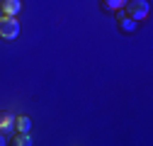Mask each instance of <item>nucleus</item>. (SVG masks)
Listing matches in <instances>:
<instances>
[{
    "instance_id": "f257e3e1",
    "label": "nucleus",
    "mask_w": 153,
    "mask_h": 146,
    "mask_svg": "<svg viewBox=\"0 0 153 146\" xmlns=\"http://www.w3.org/2000/svg\"><path fill=\"white\" fill-rule=\"evenodd\" d=\"M126 10V15L129 17H134L136 22H141L143 17L148 15V10H151V5H148V0H126V5H124Z\"/></svg>"
},
{
    "instance_id": "f03ea898",
    "label": "nucleus",
    "mask_w": 153,
    "mask_h": 146,
    "mask_svg": "<svg viewBox=\"0 0 153 146\" xmlns=\"http://www.w3.org/2000/svg\"><path fill=\"white\" fill-rule=\"evenodd\" d=\"M17 34H20V22L12 15H3L0 17V36L3 39H15Z\"/></svg>"
},
{
    "instance_id": "7ed1b4c3",
    "label": "nucleus",
    "mask_w": 153,
    "mask_h": 146,
    "mask_svg": "<svg viewBox=\"0 0 153 146\" xmlns=\"http://www.w3.org/2000/svg\"><path fill=\"white\" fill-rule=\"evenodd\" d=\"M117 25H119V29L122 32H134V29H136L139 27V22L136 20H134V17H129L126 12H122V10H117Z\"/></svg>"
},
{
    "instance_id": "20e7f679",
    "label": "nucleus",
    "mask_w": 153,
    "mask_h": 146,
    "mask_svg": "<svg viewBox=\"0 0 153 146\" xmlns=\"http://www.w3.org/2000/svg\"><path fill=\"white\" fill-rule=\"evenodd\" d=\"M0 10H3V15H12V17H15L17 12L22 10V3H20V0H3Z\"/></svg>"
},
{
    "instance_id": "39448f33",
    "label": "nucleus",
    "mask_w": 153,
    "mask_h": 146,
    "mask_svg": "<svg viewBox=\"0 0 153 146\" xmlns=\"http://www.w3.org/2000/svg\"><path fill=\"white\" fill-rule=\"evenodd\" d=\"M12 127H15V117H12V112L3 110V112H0V132H7V129H12Z\"/></svg>"
},
{
    "instance_id": "423d86ee",
    "label": "nucleus",
    "mask_w": 153,
    "mask_h": 146,
    "mask_svg": "<svg viewBox=\"0 0 153 146\" xmlns=\"http://www.w3.org/2000/svg\"><path fill=\"white\" fill-rule=\"evenodd\" d=\"M102 5H105L107 10H114V12H117V10H122V7L126 5V0H102Z\"/></svg>"
},
{
    "instance_id": "0eeeda50",
    "label": "nucleus",
    "mask_w": 153,
    "mask_h": 146,
    "mask_svg": "<svg viewBox=\"0 0 153 146\" xmlns=\"http://www.w3.org/2000/svg\"><path fill=\"white\" fill-rule=\"evenodd\" d=\"M15 124H17V129H20V132H29L32 119H29V117H17V119H15Z\"/></svg>"
},
{
    "instance_id": "6e6552de",
    "label": "nucleus",
    "mask_w": 153,
    "mask_h": 146,
    "mask_svg": "<svg viewBox=\"0 0 153 146\" xmlns=\"http://www.w3.org/2000/svg\"><path fill=\"white\" fill-rule=\"evenodd\" d=\"M12 144H17V146H29V144H32V139H29V134H27V132H20V134L15 136V141H12Z\"/></svg>"
},
{
    "instance_id": "1a4fd4ad",
    "label": "nucleus",
    "mask_w": 153,
    "mask_h": 146,
    "mask_svg": "<svg viewBox=\"0 0 153 146\" xmlns=\"http://www.w3.org/2000/svg\"><path fill=\"white\" fill-rule=\"evenodd\" d=\"M5 144V132H0V146Z\"/></svg>"
}]
</instances>
